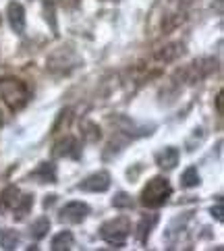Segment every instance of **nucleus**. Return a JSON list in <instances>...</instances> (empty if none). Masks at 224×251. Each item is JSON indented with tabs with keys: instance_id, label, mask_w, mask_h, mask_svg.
Listing matches in <instances>:
<instances>
[{
	"instance_id": "6e6552de",
	"label": "nucleus",
	"mask_w": 224,
	"mask_h": 251,
	"mask_svg": "<svg viewBox=\"0 0 224 251\" xmlns=\"http://www.w3.org/2000/svg\"><path fill=\"white\" fill-rule=\"evenodd\" d=\"M54 156L56 158H62V156H73V158H79V143L73 139V137H65L56 143L54 148Z\"/></svg>"
},
{
	"instance_id": "1a4fd4ad",
	"label": "nucleus",
	"mask_w": 224,
	"mask_h": 251,
	"mask_svg": "<svg viewBox=\"0 0 224 251\" xmlns=\"http://www.w3.org/2000/svg\"><path fill=\"white\" fill-rule=\"evenodd\" d=\"M156 162H158L160 168H164V170L174 168V166L178 164V150H176V148H164V150L156 156Z\"/></svg>"
},
{
	"instance_id": "6ab92c4d",
	"label": "nucleus",
	"mask_w": 224,
	"mask_h": 251,
	"mask_svg": "<svg viewBox=\"0 0 224 251\" xmlns=\"http://www.w3.org/2000/svg\"><path fill=\"white\" fill-rule=\"evenodd\" d=\"M212 216H216V220H224V216H222V200H220V197H218V205H216V208H212Z\"/></svg>"
},
{
	"instance_id": "ddd939ff",
	"label": "nucleus",
	"mask_w": 224,
	"mask_h": 251,
	"mask_svg": "<svg viewBox=\"0 0 224 251\" xmlns=\"http://www.w3.org/2000/svg\"><path fill=\"white\" fill-rule=\"evenodd\" d=\"M31 205H33V195H21V197H19V201H17V203H15V208H13L15 216L21 220L25 214L31 210Z\"/></svg>"
},
{
	"instance_id": "aec40b11",
	"label": "nucleus",
	"mask_w": 224,
	"mask_h": 251,
	"mask_svg": "<svg viewBox=\"0 0 224 251\" xmlns=\"http://www.w3.org/2000/svg\"><path fill=\"white\" fill-rule=\"evenodd\" d=\"M54 201H56V195H48V197H46V201H44V205L48 208V205H52Z\"/></svg>"
},
{
	"instance_id": "f3484780",
	"label": "nucleus",
	"mask_w": 224,
	"mask_h": 251,
	"mask_svg": "<svg viewBox=\"0 0 224 251\" xmlns=\"http://www.w3.org/2000/svg\"><path fill=\"white\" fill-rule=\"evenodd\" d=\"M112 205H114V208H133V200L127 193H119L112 200Z\"/></svg>"
},
{
	"instance_id": "7ed1b4c3",
	"label": "nucleus",
	"mask_w": 224,
	"mask_h": 251,
	"mask_svg": "<svg viewBox=\"0 0 224 251\" xmlns=\"http://www.w3.org/2000/svg\"><path fill=\"white\" fill-rule=\"evenodd\" d=\"M129 232H131V222L124 216H119V218L102 224L100 237L112 247H124V243H127V239H129Z\"/></svg>"
},
{
	"instance_id": "dca6fc26",
	"label": "nucleus",
	"mask_w": 224,
	"mask_h": 251,
	"mask_svg": "<svg viewBox=\"0 0 224 251\" xmlns=\"http://www.w3.org/2000/svg\"><path fill=\"white\" fill-rule=\"evenodd\" d=\"M183 187H197L199 185V173H197V168L195 166H189L183 173Z\"/></svg>"
},
{
	"instance_id": "9d476101",
	"label": "nucleus",
	"mask_w": 224,
	"mask_h": 251,
	"mask_svg": "<svg viewBox=\"0 0 224 251\" xmlns=\"http://www.w3.org/2000/svg\"><path fill=\"white\" fill-rule=\"evenodd\" d=\"M156 222H158L156 214H149V216H143L141 218L139 226H137V241H139V243H146V241H148L149 232H151V228H154Z\"/></svg>"
},
{
	"instance_id": "2eb2a0df",
	"label": "nucleus",
	"mask_w": 224,
	"mask_h": 251,
	"mask_svg": "<svg viewBox=\"0 0 224 251\" xmlns=\"http://www.w3.org/2000/svg\"><path fill=\"white\" fill-rule=\"evenodd\" d=\"M48 230H50V220H48L46 216L38 218V220L31 224V237H33V239H42Z\"/></svg>"
},
{
	"instance_id": "39448f33",
	"label": "nucleus",
	"mask_w": 224,
	"mask_h": 251,
	"mask_svg": "<svg viewBox=\"0 0 224 251\" xmlns=\"http://www.w3.org/2000/svg\"><path fill=\"white\" fill-rule=\"evenodd\" d=\"M110 187V175L108 173H96L87 176L83 183H79V189L92 191V193H104Z\"/></svg>"
},
{
	"instance_id": "412c9836",
	"label": "nucleus",
	"mask_w": 224,
	"mask_h": 251,
	"mask_svg": "<svg viewBox=\"0 0 224 251\" xmlns=\"http://www.w3.org/2000/svg\"><path fill=\"white\" fill-rule=\"evenodd\" d=\"M0 125H2V112H0Z\"/></svg>"
},
{
	"instance_id": "9b49d317",
	"label": "nucleus",
	"mask_w": 224,
	"mask_h": 251,
	"mask_svg": "<svg viewBox=\"0 0 224 251\" xmlns=\"http://www.w3.org/2000/svg\"><path fill=\"white\" fill-rule=\"evenodd\" d=\"M73 243H75L73 235H71L69 230H62V232H58V235H56L54 239H52V249H54V251L71 249V247H73Z\"/></svg>"
},
{
	"instance_id": "f03ea898",
	"label": "nucleus",
	"mask_w": 224,
	"mask_h": 251,
	"mask_svg": "<svg viewBox=\"0 0 224 251\" xmlns=\"http://www.w3.org/2000/svg\"><path fill=\"white\" fill-rule=\"evenodd\" d=\"M170 193H173V187L166 181L164 176H154L151 181H148V185L143 187L141 191V203L148 205V208H160L168 201Z\"/></svg>"
},
{
	"instance_id": "f257e3e1",
	"label": "nucleus",
	"mask_w": 224,
	"mask_h": 251,
	"mask_svg": "<svg viewBox=\"0 0 224 251\" xmlns=\"http://www.w3.org/2000/svg\"><path fill=\"white\" fill-rule=\"evenodd\" d=\"M0 98H2L13 110H19L29 100V89L21 79L2 77L0 79Z\"/></svg>"
},
{
	"instance_id": "f8f14e48",
	"label": "nucleus",
	"mask_w": 224,
	"mask_h": 251,
	"mask_svg": "<svg viewBox=\"0 0 224 251\" xmlns=\"http://www.w3.org/2000/svg\"><path fill=\"white\" fill-rule=\"evenodd\" d=\"M19 245V235L11 228H2L0 230V247L2 249H15Z\"/></svg>"
},
{
	"instance_id": "4468645a",
	"label": "nucleus",
	"mask_w": 224,
	"mask_h": 251,
	"mask_svg": "<svg viewBox=\"0 0 224 251\" xmlns=\"http://www.w3.org/2000/svg\"><path fill=\"white\" fill-rule=\"evenodd\" d=\"M19 197H21V193H19V189H17L15 185H11V187H6V189L2 191V205H6V208H15V203L19 201Z\"/></svg>"
},
{
	"instance_id": "4be33fe9",
	"label": "nucleus",
	"mask_w": 224,
	"mask_h": 251,
	"mask_svg": "<svg viewBox=\"0 0 224 251\" xmlns=\"http://www.w3.org/2000/svg\"><path fill=\"white\" fill-rule=\"evenodd\" d=\"M0 210H2V201H0Z\"/></svg>"
},
{
	"instance_id": "0eeeda50",
	"label": "nucleus",
	"mask_w": 224,
	"mask_h": 251,
	"mask_svg": "<svg viewBox=\"0 0 224 251\" xmlns=\"http://www.w3.org/2000/svg\"><path fill=\"white\" fill-rule=\"evenodd\" d=\"M29 176L35 178L38 183H56V166L52 162H42L38 170H33Z\"/></svg>"
},
{
	"instance_id": "423d86ee",
	"label": "nucleus",
	"mask_w": 224,
	"mask_h": 251,
	"mask_svg": "<svg viewBox=\"0 0 224 251\" xmlns=\"http://www.w3.org/2000/svg\"><path fill=\"white\" fill-rule=\"evenodd\" d=\"M6 13H8V21H11V27L15 33H23L25 29V11L19 2H8L6 6Z\"/></svg>"
},
{
	"instance_id": "20e7f679",
	"label": "nucleus",
	"mask_w": 224,
	"mask_h": 251,
	"mask_svg": "<svg viewBox=\"0 0 224 251\" xmlns=\"http://www.w3.org/2000/svg\"><path fill=\"white\" fill-rule=\"evenodd\" d=\"M87 214H89L87 203H83V201H71V203H67L65 208L60 210V220H62V222L79 224V222L85 220Z\"/></svg>"
},
{
	"instance_id": "a211bd4d",
	"label": "nucleus",
	"mask_w": 224,
	"mask_h": 251,
	"mask_svg": "<svg viewBox=\"0 0 224 251\" xmlns=\"http://www.w3.org/2000/svg\"><path fill=\"white\" fill-rule=\"evenodd\" d=\"M83 135L87 137V141H98V139H100V135H102V133H100V129H98L94 123H87V125H85V131H83Z\"/></svg>"
}]
</instances>
